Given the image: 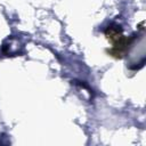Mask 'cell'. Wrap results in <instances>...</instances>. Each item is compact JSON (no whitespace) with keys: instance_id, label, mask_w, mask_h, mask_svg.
Returning a JSON list of instances; mask_svg holds the SVG:
<instances>
[{"instance_id":"cell-1","label":"cell","mask_w":146,"mask_h":146,"mask_svg":"<svg viewBox=\"0 0 146 146\" xmlns=\"http://www.w3.org/2000/svg\"><path fill=\"white\" fill-rule=\"evenodd\" d=\"M105 36L108 41H111L112 43H114L115 41H117L120 38L123 36V30L120 25L117 24H112V25H108L105 30Z\"/></svg>"},{"instance_id":"cell-2","label":"cell","mask_w":146,"mask_h":146,"mask_svg":"<svg viewBox=\"0 0 146 146\" xmlns=\"http://www.w3.org/2000/svg\"><path fill=\"white\" fill-rule=\"evenodd\" d=\"M144 25H145V21H143V22L138 25V30H139V31H144Z\"/></svg>"}]
</instances>
